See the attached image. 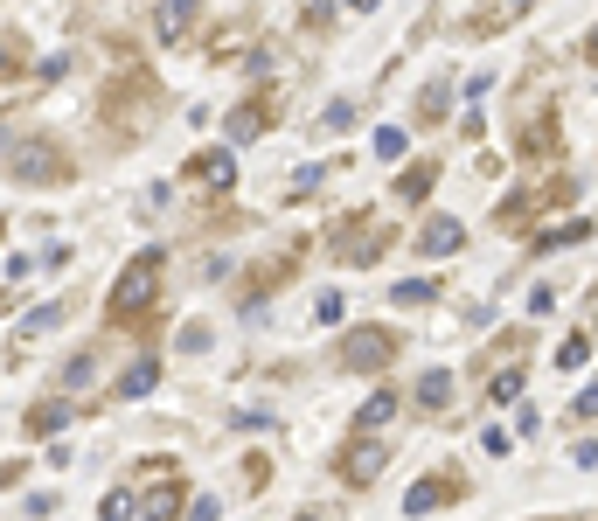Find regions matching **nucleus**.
I'll return each mask as SVG.
<instances>
[{
    "instance_id": "3",
    "label": "nucleus",
    "mask_w": 598,
    "mask_h": 521,
    "mask_svg": "<svg viewBox=\"0 0 598 521\" xmlns=\"http://www.w3.org/2000/svg\"><path fill=\"white\" fill-rule=\"evenodd\" d=\"M571 195H578V174H564V167H557L550 181H536V188H515V195L494 209V223H501V230H529L543 209H557V202H571Z\"/></svg>"
},
{
    "instance_id": "4",
    "label": "nucleus",
    "mask_w": 598,
    "mask_h": 521,
    "mask_svg": "<svg viewBox=\"0 0 598 521\" xmlns=\"http://www.w3.org/2000/svg\"><path fill=\"white\" fill-rule=\"evenodd\" d=\"M397 362V334L390 327H355L348 341H341V369H355V376H376V369H390Z\"/></svg>"
},
{
    "instance_id": "13",
    "label": "nucleus",
    "mask_w": 598,
    "mask_h": 521,
    "mask_svg": "<svg viewBox=\"0 0 598 521\" xmlns=\"http://www.w3.org/2000/svg\"><path fill=\"white\" fill-rule=\"evenodd\" d=\"M181 480H174V466H153V494H147V508H140V521H174L181 515Z\"/></svg>"
},
{
    "instance_id": "7",
    "label": "nucleus",
    "mask_w": 598,
    "mask_h": 521,
    "mask_svg": "<svg viewBox=\"0 0 598 521\" xmlns=\"http://www.w3.org/2000/svg\"><path fill=\"white\" fill-rule=\"evenodd\" d=\"M459 501V473H425V480H411V494H404V515H439Z\"/></svg>"
},
{
    "instance_id": "8",
    "label": "nucleus",
    "mask_w": 598,
    "mask_h": 521,
    "mask_svg": "<svg viewBox=\"0 0 598 521\" xmlns=\"http://www.w3.org/2000/svg\"><path fill=\"white\" fill-rule=\"evenodd\" d=\"M383 466H390V445H369V438H362V431H355V445H348V452H341V466H334V473H341V480H348V487H369V480H376V473H383Z\"/></svg>"
},
{
    "instance_id": "29",
    "label": "nucleus",
    "mask_w": 598,
    "mask_h": 521,
    "mask_svg": "<svg viewBox=\"0 0 598 521\" xmlns=\"http://www.w3.org/2000/svg\"><path fill=\"white\" fill-rule=\"evenodd\" d=\"M341 313H348V306H341V292H320V299H313V320H320V327H334Z\"/></svg>"
},
{
    "instance_id": "9",
    "label": "nucleus",
    "mask_w": 598,
    "mask_h": 521,
    "mask_svg": "<svg viewBox=\"0 0 598 521\" xmlns=\"http://www.w3.org/2000/svg\"><path fill=\"white\" fill-rule=\"evenodd\" d=\"M362 216H341V230H334V258L341 264H369L383 244H390V230H355Z\"/></svg>"
},
{
    "instance_id": "5",
    "label": "nucleus",
    "mask_w": 598,
    "mask_h": 521,
    "mask_svg": "<svg viewBox=\"0 0 598 521\" xmlns=\"http://www.w3.org/2000/svg\"><path fill=\"white\" fill-rule=\"evenodd\" d=\"M147 105H153V84H147V77H133V70H126V77H119V91L105 98V112H112V132H119V139H133V132H147Z\"/></svg>"
},
{
    "instance_id": "33",
    "label": "nucleus",
    "mask_w": 598,
    "mask_h": 521,
    "mask_svg": "<svg viewBox=\"0 0 598 521\" xmlns=\"http://www.w3.org/2000/svg\"><path fill=\"white\" fill-rule=\"evenodd\" d=\"M480 452H487V459H508L515 445H508V431H480Z\"/></svg>"
},
{
    "instance_id": "28",
    "label": "nucleus",
    "mask_w": 598,
    "mask_h": 521,
    "mask_svg": "<svg viewBox=\"0 0 598 521\" xmlns=\"http://www.w3.org/2000/svg\"><path fill=\"white\" fill-rule=\"evenodd\" d=\"M320 126H327V132H348V126H355V105H348V98H334V105L320 112Z\"/></svg>"
},
{
    "instance_id": "20",
    "label": "nucleus",
    "mask_w": 598,
    "mask_h": 521,
    "mask_svg": "<svg viewBox=\"0 0 598 521\" xmlns=\"http://www.w3.org/2000/svg\"><path fill=\"white\" fill-rule=\"evenodd\" d=\"M153 383H160V362H153V355H140V362L119 376V396H147Z\"/></svg>"
},
{
    "instance_id": "10",
    "label": "nucleus",
    "mask_w": 598,
    "mask_h": 521,
    "mask_svg": "<svg viewBox=\"0 0 598 521\" xmlns=\"http://www.w3.org/2000/svg\"><path fill=\"white\" fill-rule=\"evenodd\" d=\"M529 7H536V0H487L480 14H466V35H473V42H494V35H501V28H515Z\"/></svg>"
},
{
    "instance_id": "17",
    "label": "nucleus",
    "mask_w": 598,
    "mask_h": 521,
    "mask_svg": "<svg viewBox=\"0 0 598 521\" xmlns=\"http://www.w3.org/2000/svg\"><path fill=\"white\" fill-rule=\"evenodd\" d=\"M578 237H592V223H578V216H564V223H550V230H536V237H529V251L543 258V251H564V244H578Z\"/></svg>"
},
{
    "instance_id": "38",
    "label": "nucleus",
    "mask_w": 598,
    "mask_h": 521,
    "mask_svg": "<svg viewBox=\"0 0 598 521\" xmlns=\"http://www.w3.org/2000/svg\"><path fill=\"white\" fill-rule=\"evenodd\" d=\"M299 521H320V515H299Z\"/></svg>"
},
{
    "instance_id": "35",
    "label": "nucleus",
    "mask_w": 598,
    "mask_h": 521,
    "mask_svg": "<svg viewBox=\"0 0 598 521\" xmlns=\"http://www.w3.org/2000/svg\"><path fill=\"white\" fill-rule=\"evenodd\" d=\"M223 515V501H195V508H188V521H216Z\"/></svg>"
},
{
    "instance_id": "26",
    "label": "nucleus",
    "mask_w": 598,
    "mask_h": 521,
    "mask_svg": "<svg viewBox=\"0 0 598 521\" xmlns=\"http://www.w3.org/2000/svg\"><path fill=\"white\" fill-rule=\"evenodd\" d=\"M63 313H70V306H35V313H28V320H21L14 334H49V327H56Z\"/></svg>"
},
{
    "instance_id": "12",
    "label": "nucleus",
    "mask_w": 598,
    "mask_h": 521,
    "mask_svg": "<svg viewBox=\"0 0 598 521\" xmlns=\"http://www.w3.org/2000/svg\"><path fill=\"white\" fill-rule=\"evenodd\" d=\"M557 139H564V119L557 112L522 119V160H557Z\"/></svg>"
},
{
    "instance_id": "36",
    "label": "nucleus",
    "mask_w": 598,
    "mask_h": 521,
    "mask_svg": "<svg viewBox=\"0 0 598 521\" xmlns=\"http://www.w3.org/2000/svg\"><path fill=\"white\" fill-rule=\"evenodd\" d=\"M585 63H598V28H592V35H585Z\"/></svg>"
},
{
    "instance_id": "18",
    "label": "nucleus",
    "mask_w": 598,
    "mask_h": 521,
    "mask_svg": "<svg viewBox=\"0 0 598 521\" xmlns=\"http://www.w3.org/2000/svg\"><path fill=\"white\" fill-rule=\"evenodd\" d=\"M446 105H452V77H432L418 91V126H446Z\"/></svg>"
},
{
    "instance_id": "27",
    "label": "nucleus",
    "mask_w": 598,
    "mask_h": 521,
    "mask_svg": "<svg viewBox=\"0 0 598 521\" xmlns=\"http://www.w3.org/2000/svg\"><path fill=\"white\" fill-rule=\"evenodd\" d=\"M585 355H592V334H585V327H578V334H571V341H564V348H557V369H578V362H585Z\"/></svg>"
},
{
    "instance_id": "23",
    "label": "nucleus",
    "mask_w": 598,
    "mask_h": 521,
    "mask_svg": "<svg viewBox=\"0 0 598 521\" xmlns=\"http://www.w3.org/2000/svg\"><path fill=\"white\" fill-rule=\"evenodd\" d=\"M515 396H522V369L508 362V369H501V376L487 383V403H515Z\"/></svg>"
},
{
    "instance_id": "22",
    "label": "nucleus",
    "mask_w": 598,
    "mask_h": 521,
    "mask_svg": "<svg viewBox=\"0 0 598 521\" xmlns=\"http://www.w3.org/2000/svg\"><path fill=\"white\" fill-rule=\"evenodd\" d=\"M418 403H425V410H446V403H452V376H446V369H432V376L418 383Z\"/></svg>"
},
{
    "instance_id": "14",
    "label": "nucleus",
    "mask_w": 598,
    "mask_h": 521,
    "mask_svg": "<svg viewBox=\"0 0 598 521\" xmlns=\"http://www.w3.org/2000/svg\"><path fill=\"white\" fill-rule=\"evenodd\" d=\"M466 244V223L459 216H432L425 230H418V258H452Z\"/></svg>"
},
{
    "instance_id": "2",
    "label": "nucleus",
    "mask_w": 598,
    "mask_h": 521,
    "mask_svg": "<svg viewBox=\"0 0 598 521\" xmlns=\"http://www.w3.org/2000/svg\"><path fill=\"white\" fill-rule=\"evenodd\" d=\"M7 174L28 188H70L77 181V167L56 139H7Z\"/></svg>"
},
{
    "instance_id": "15",
    "label": "nucleus",
    "mask_w": 598,
    "mask_h": 521,
    "mask_svg": "<svg viewBox=\"0 0 598 521\" xmlns=\"http://www.w3.org/2000/svg\"><path fill=\"white\" fill-rule=\"evenodd\" d=\"M188 174H195L202 188H230V181H237V160H230V146H202V153L188 160Z\"/></svg>"
},
{
    "instance_id": "31",
    "label": "nucleus",
    "mask_w": 598,
    "mask_h": 521,
    "mask_svg": "<svg viewBox=\"0 0 598 521\" xmlns=\"http://www.w3.org/2000/svg\"><path fill=\"white\" fill-rule=\"evenodd\" d=\"M174 341H181V355H202V348H209V327H195V320H188Z\"/></svg>"
},
{
    "instance_id": "6",
    "label": "nucleus",
    "mask_w": 598,
    "mask_h": 521,
    "mask_svg": "<svg viewBox=\"0 0 598 521\" xmlns=\"http://www.w3.org/2000/svg\"><path fill=\"white\" fill-rule=\"evenodd\" d=\"M195 21H202V0H153V42L181 49Z\"/></svg>"
},
{
    "instance_id": "30",
    "label": "nucleus",
    "mask_w": 598,
    "mask_h": 521,
    "mask_svg": "<svg viewBox=\"0 0 598 521\" xmlns=\"http://www.w3.org/2000/svg\"><path fill=\"white\" fill-rule=\"evenodd\" d=\"M376 160H404V132H397V126L376 132Z\"/></svg>"
},
{
    "instance_id": "19",
    "label": "nucleus",
    "mask_w": 598,
    "mask_h": 521,
    "mask_svg": "<svg viewBox=\"0 0 598 521\" xmlns=\"http://www.w3.org/2000/svg\"><path fill=\"white\" fill-rule=\"evenodd\" d=\"M432 188H439V160H418V167L397 174V195H404V202H425Z\"/></svg>"
},
{
    "instance_id": "25",
    "label": "nucleus",
    "mask_w": 598,
    "mask_h": 521,
    "mask_svg": "<svg viewBox=\"0 0 598 521\" xmlns=\"http://www.w3.org/2000/svg\"><path fill=\"white\" fill-rule=\"evenodd\" d=\"M432 292H439L432 278H404V285H390V299H397V306H425Z\"/></svg>"
},
{
    "instance_id": "21",
    "label": "nucleus",
    "mask_w": 598,
    "mask_h": 521,
    "mask_svg": "<svg viewBox=\"0 0 598 521\" xmlns=\"http://www.w3.org/2000/svg\"><path fill=\"white\" fill-rule=\"evenodd\" d=\"M70 424V403H42V410H28V438H49V431H63Z\"/></svg>"
},
{
    "instance_id": "11",
    "label": "nucleus",
    "mask_w": 598,
    "mask_h": 521,
    "mask_svg": "<svg viewBox=\"0 0 598 521\" xmlns=\"http://www.w3.org/2000/svg\"><path fill=\"white\" fill-rule=\"evenodd\" d=\"M272 132V91H258V98H244L237 112H230V139L237 146H251V139H265Z\"/></svg>"
},
{
    "instance_id": "37",
    "label": "nucleus",
    "mask_w": 598,
    "mask_h": 521,
    "mask_svg": "<svg viewBox=\"0 0 598 521\" xmlns=\"http://www.w3.org/2000/svg\"><path fill=\"white\" fill-rule=\"evenodd\" d=\"M348 7H362V14H369V7H376V0H348Z\"/></svg>"
},
{
    "instance_id": "24",
    "label": "nucleus",
    "mask_w": 598,
    "mask_h": 521,
    "mask_svg": "<svg viewBox=\"0 0 598 521\" xmlns=\"http://www.w3.org/2000/svg\"><path fill=\"white\" fill-rule=\"evenodd\" d=\"M98 521H133V487H112V494L98 501Z\"/></svg>"
},
{
    "instance_id": "32",
    "label": "nucleus",
    "mask_w": 598,
    "mask_h": 521,
    "mask_svg": "<svg viewBox=\"0 0 598 521\" xmlns=\"http://www.w3.org/2000/svg\"><path fill=\"white\" fill-rule=\"evenodd\" d=\"M84 383H91V362H84V355H77V362H63V390H84Z\"/></svg>"
},
{
    "instance_id": "34",
    "label": "nucleus",
    "mask_w": 598,
    "mask_h": 521,
    "mask_svg": "<svg viewBox=\"0 0 598 521\" xmlns=\"http://www.w3.org/2000/svg\"><path fill=\"white\" fill-rule=\"evenodd\" d=\"M571 410H578V417H598V383H585V390H578V403H571Z\"/></svg>"
},
{
    "instance_id": "16",
    "label": "nucleus",
    "mask_w": 598,
    "mask_h": 521,
    "mask_svg": "<svg viewBox=\"0 0 598 521\" xmlns=\"http://www.w3.org/2000/svg\"><path fill=\"white\" fill-rule=\"evenodd\" d=\"M397 410H404V396H397V390H376L369 403H362V410H355V431L369 438V431H383V424H390Z\"/></svg>"
},
{
    "instance_id": "1",
    "label": "nucleus",
    "mask_w": 598,
    "mask_h": 521,
    "mask_svg": "<svg viewBox=\"0 0 598 521\" xmlns=\"http://www.w3.org/2000/svg\"><path fill=\"white\" fill-rule=\"evenodd\" d=\"M160 271H167L160 251H140V258L119 271V285H112V299H105V320H112V327H133V320L147 313L153 292H160Z\"/></svg>"
}]
</instances>
